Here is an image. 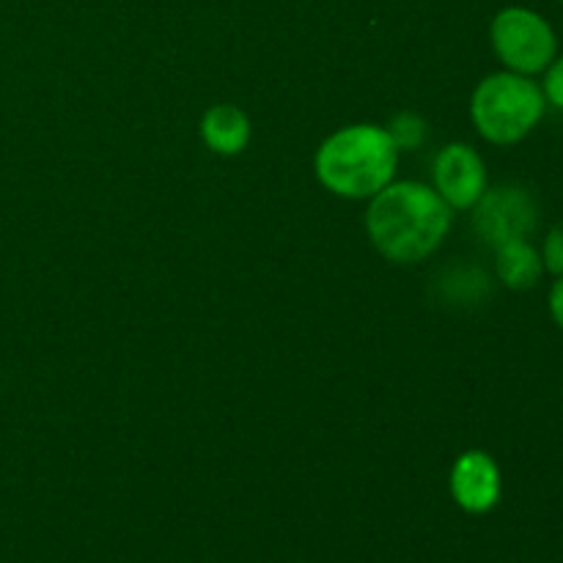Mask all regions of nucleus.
Wrapping results in <instances>:
<instances>
[{
    "label": "nucleus",
    "mask_w": 563,
    "mask_h": 563,
    "mask_svg": "<svg viewBox=\"0 0 563 563\" xmlns=\"http://www.w3.org/2000/svg\"><path fill=\"white\" fill-rule=\"evenodd\" d=\"M366 229L374 247L396 264L432 256L451 229V207L434 187L421 181H390L372 198Z\"/></svg>",
    "instance_id": "obj_1"
},
{
    "label": "nucleus",
    "mask_w": 563,
    "mask_h": 563,
    "mask_svg": "<svg viewBox=\"0 0 563 563\" xmlns=\"http://www.w3.org/2000/svg\"><path fill=\"white\" fill-rule=\"evenodd\" d=\"M399 148L388 130L355 124L335 132L319 146L317 179L341 198H374L394 181Z\"/></svg>",
    "instance_id": "obj_2"
},
{
    "label": "nucleus",
    "mask_w": 563,
    "mask_h": 563,
    "mask_svg": "<svg viewBox=\"0 0 563 563\" xmlns=\"http://www.w3.org/2000/svg\"><path fill=\"white\" fill-rule=\"evenodd\" d=\"M548 99L542 86L517 71L484 77L471 99V119L478 135L495 146H515L542 121Z\"/></svg>",
    "instance_id": "obj_3"
},
{
    "label": "nucleus",
    "mask_w": 563,
    "mask_h": 563,
    "mask_svg": "<svg viewBox=\"0 0 563 563\" xmlns=\"http://www.w3.org/2000/svg\"><path fill=\"white\" fill-rule=\"evenodd\" d=\"M489 38L500 64L526 77L544 71L559 55V36L553 25L526 5L500 9L489 25Z\"/></svg>",
    "instance_id": "obj_4"
},
{
    "label": "nucleus",
    "mask_w": 563,
    "mask_h": 563,
    "mask_svg": "<svg viewBox=\"0 0 563 563\" xmlns=\"http://www.w3.org/2000/svg\"><path fill=\"white\" fill-rule=\"evenodd\" d=\"M473 225L487 245L498 247L509 240H528L537 231L539 209L528 190L517 185H504L487 190L478 198Z\"/></svg>",
    "instance_id": "obj_5"
},
{
    "label": "nucleus",
    "mask_w": 563,
    "mask_h": 563,
    "mask_svg": "<svg viewBox=\"0 0 563 563\" xmlns=\"http://www.w3.org/2000/svg\"><path fill=\"white\" fill-rule=\"evenodd\" d=\"M434 190L451 209H473L487 192V168L482 154L467 143H449L434 157Z\"/></svg>",
    "instance_id": "obj_6"
},
{
    "label": "nucleus",
    "mask_w": 563,
    "mask_h": 563,
    "mask_svg": "<svg viewBox=\"0 0 563 563\" xmlns=\"http://www.w3.org/2000/svg\"><path fill=\"white\" fill-rule=\"evenodd\" d=\"M500 467L487 451H465L451 471V495L471 515H487L498 506Z\"/></svg>",
    "instance_id": "obj_7"
},
{
    "label": "nucleus",
    "mask_w": 563,
    "mask_h": 563,
    "mask_svg": "<svg viewBox=\"0 0 563 563\" xmlns=\"http://www.w3.org/2000/svg\"><path fill=\"white\" fill-rule=\"evenodd\" d=\"M201 137L214 154L234 157V154L245 152L247 141H251V121L234 104H214L203 113Z\"/></svg>",
    "instance_id": "obj_8"
},
{
    "label": "nucleus",
    "mask_w": 563,
    "mask_h": 563,
    "mask_svg": "<svg viewBox=\"0 0 563 563\" xmlns=\"http://www.w3.org/2000/svg\"><path fill=\"white\" fill-rule=\"evenodd\" d=\"M495 267H498L500 284L517 291L537 286L544 273L542 253L528 240H509L495 247Z\"/></svg>",
    "instance_id": "obj_9"
},
{
    "label": "nucleus",
    "mask_w": 563,
    "mask_h": 563,
    "mask_svg": "<svg viewBox=\"0 0 563 563\" xmlns=\"http://www.w3.org/2000/svg\"><path fill=\"white\" fill-rule=\"evenodd\" d=\"M390 141L396 143L399 152L407 148H421V143L427 141V124H423L421 115L416 113H399L394 115V121L388 124Z\"/></svg>",
    "instance_id": "obj_10"
},
{
    "label": "nucleus",
    "mask_w": 563,
    "mask_h": 563,
    "mask_svg": "<svg viewBox=\"0 0 563 563\" xmlns=\"http://www.w3.org/2000/svg\"><path fill=\"white\" fill-rule=\"evenodd\" d=\"M542 264H544V273L550 275H563V223L553 225V229L548 231V236H544V247L542 251Z\"/></svg>",
    "instance_id": "obj_11"
},
{
    "label": "nucleus",
    "mask_w": 563,
    "mask_h": 563,
    "mask_svg": "<svg viewBox=\"0 0 563 563\" xmlns=\"http://www.w3.org/2000/svg\"><path fill=\"white\" fill-rule=\"evenodd\" d=\"M542 93H544V99H548V104L563 110V55H555L553 64L544 69Z\"/></svg>",
    "instance_id": "obj_12"
},
{
    "label": "nucleus",
    "mask_w": 563,
    "mask_h": 563,
    "mask_svg": "<svg viewBox=\"0 0 563 563\" xmlns=\"http://www.w3.org/2000/svg\"><path fill=\"white\" fill-rule=\"evenodd\" d=\"M548 306H550V317H553V322L559 324V330L563 333V275L555 278L553 289H550V297H548Z\"/></svg>",
    "instance_id": "obj_13"
},
{
    "label": "nucleus",
    "mask_w": 563,
    "mask_h": 563,
    "mask_svg": "<svg viewBox=\"0 0 563 563\" xmlns=\"http://www.w3.org/2000/svg\"><path fill=\"white\" fill-rule=\"evenodd\" d=\"M561 3H563V0H561Z\"/></svg>",
    "instance_id": "obj_14"
}]
</instances>
